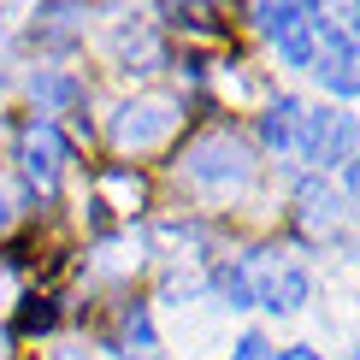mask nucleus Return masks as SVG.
Wrapping results in <instances>:
<instances>
[{
    "instance_id": "ddd939ff",
    "label": "nucleus",
    "mask_w": 360,
    "mask_h": 360,
    "mask_svg": "<svg viewBox=\"0 0 360 360\" xmlns=\"http://www.w3.org/2000/svg\"><path fill=\"white\" fill-rule=\"evenodd\" d=\"M349 195H354V201H360V160H354V166H349Z\"/></svg>"
},
{
    "instance_id": "39448f33",
    "label": "nucleus",
    "mask_w": 360,
    "mask_h": 360,
    "mask_svg": "<svg viewBox=\"0 0 360 360\" xmlns=\"http://www.w3.org/2000/svg\"><path fill=\"white\" fill-rule=\"evenodd\" d=\"M313 36H325V53H313L319 83L331 89V95H360V41H349L325 12L313 18Z\"/></svg>"
},
{
    "instance_id": "7ed1b4c3",
    "label": "nucleus",
    "mask_w": 360,
    "mask_h": 360,
    "mask_svg": "<svg viewBox=\"0 0 360 360\" xmlns=\"http://www.w3.org/2000/svg\"><path fill=\"white\" fill-rule=\"evenodd\" d=\"M243 266H248V290H254V302H266L272 313H295V307L307 302V290H313L307 266L278 260V254H266V260H243Z\"/></svg>"
},
{
    "instance_id": "9b49d317",
    "label": "nucleus",
    "mask_w": 360,
    "mask_h": 360,
    "mask_svg": "<svg viewBox=\"0 0 360 360\" xmlns=\"http://www.w3.org/2000/svg\"><path fill=\"white\" fill-rule=\"evenodd\" d=\"M231 360H278V349H272L266 337H243V342H236V354H231Z\"/></svg>"
},
{
    "instance_id": "20e7f679",
    "label": "nucleus",
    "mask_w": 360,
    "mask_h": 360,
    "mask_svg": "<svg viewBox=\"0 0 360 360\" xmlns=\"http://www.w3.org/2000/svg\"><path fill=\"white\" fill-rule=\"evenodd\" d=\"M24 172H30V184H36L41 195H53L59 189V177H65V160H71V142L59 136V124L53 118H36V124L24 130Z\"/></svg>"
},
{
    "instance_id": "2eb2a0df",
    "label": "nucleus",
    "mask_w": 360,
    "mask_h": 360,
    "mask_svg": "<svg viewBox=\"0 0 360 360\" xmlns=\"http://www.w3.org/2000/svg\"><path fill=\"white\" fill-rule=\"evenodd\" d=\"M0 360H12V349H6V331H0Z\"/></svg>"
},
{
    "instance_id": "f8f14e48",
    "label": "nucleus",
    "mask_w": 360,
    "mask_h": 360,
    "mask_svg": "<svg viewBox=\"0 0 360 360\" xmlns=\"http://www.w3.org/2000/svg\"><path fill=\"white\" fill-rule=\"evenodd\" d=\"M278 360H319V354H313V349H283Z\"/></svg>"
},
{
    "instance_id": "f03ea898",
    "label": "nucleus",
    "mask_w": 360,
    "mask_h": 360,
    "mask_svg": "<svg viewBox=\"0 0 360 360\" xmlns=\"http://www.w3.org/2000/svg\"><path fill=\"white\" fill-rule=\"evenodd\" d=\"M354 142H360V130H354V118L342 112V107H319V112H302V130H295V154L313 160V166H342V160L354 154Z\"/></svg>"
},
{
    "instance_id": "4468645a",
    "label": "nucleus",
    "mask_w": 360,
    "mask_h": 360,
    "mask_svg": "<svg viewBox=\"0 0 360 360\" xmlns=\"http://www.w3.org/2000/svg\"><path fill=\"white\" fill-rule=\"evenodd\" d=\"M6 224H12V201H6V195H0V231H6Z\"/></svg>"
},
{
    "instance_id": "6e6552de",
    "label": "nucleus",
    "mask_w": 360,
    "mask_h": 360,
    "mask_svg": "<svg viewBox=\"0 0 360 360\" xmlns=\"http://www.w3.org/2000/svg\"><path fill=\"white\" fill-rule=\"evenodd\" d=\"M295 130H302V101H295V95H278L272 107H266V118H260V142L278 148V154H290V148H295Z\"/></svg>"
},
{
    "instance_id": "1a4fd4ad",
    "label": "nucleus",
    "mask_w": 360,
    "mask_h": 360,
    "mask_svg": "<svg viewBox=\"0 0 360 360\" xmlns=\"http://www.w3.org/2000/svg\"><path fill=\"white\" fill-rule=\"evenodd\" d=\"M337 207H342V201H337L325 184H307V189H302V224H307V231H337V219H342Z\"/></svg>"
},
{
    "instance_id": "423d86ee",
    "label": "nucleus",
    "mask_w": 360,
    "mask_h": 360,
    "mask_svg": "<svg viewBox=\"0 0 360 360\" xmlns=\"http://www.w3.org/2000/svg\"><path fill=\"white\" fill-rule=\"evenodd\" d=\"M177 130V101H130V107H118L112 118V142L124 148H154V142H166Z\"/></svg>"
},
{
    "instance_id": "0eeeda50",
    "label": "nucleus",
    "mask_w": 360,
    "mask_h": 360,
    "mask_svg": "<svg viewBox=\"0 0 360 360\" xmlns=\"http://www.w3.org/2000/svg\"><path fill=\"white\" fill-rule=\"evenodd\" d=\"M254 18H260V30L278 41V53L290 65H313V18H319L313 6H260Z\"/></svg>"
},
{
    "instance_id": "9d476101",
    "label": "nucleus",
    "mask_w": 360,
    "mask_h": 360,
    "mask_svg": "<svg viewBox=\"0 0 360 360\" xmlns=\"http://www.w3.org/2000/svg\"><path fill=\"white\" fill-rule=\"evenodd\" d=\"M219 295L231 307H254V290H248V266H224L219 272Z\"/></svg>"
},
{
    "instance_id": "f257e3e1",
    "label": "nucleus",
    "mask_w": 360,
    "mask_h": 360,
    "mask_svg": "<svg viewBox=\"0 0 360 360\" xmlns=\"http://www.w3.org/2000/svg\"><path fill=\"white\" fill-rule=\"evenodd\" d=\"M248 148L243 136H231V130H207L201 142L184 154V177L195 189H207V195H231V189H243L248 184Z\"/></svg>"
}]
</instances>
